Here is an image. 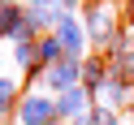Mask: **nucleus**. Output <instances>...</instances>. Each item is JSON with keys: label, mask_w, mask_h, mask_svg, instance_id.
Wrapping results in <instances>:
<instances>
[{"label": "nucleus", "mask_w": 134, "mask_h": 125, "mask_svg": "<svg viewBox=\"0 0 134 125\" xmlns=\"http://www.w3.org/2000/svg\"><path fill=\"white\" fill-rule=\"evenodd\" d=\"M39 82H43V86H52V91H69V86H78V82H82V61H69V56H65V61L48 65Z\"/></svg>", "instance_id": "7ed1b4c3"}, {"label": "nucleus", "mask_w": 134, "mask_h": 125, "mask_svg": "<svg viewBox=\"0 0 134 125\" xmlns=\"http://www.w3.org/2000/svg\"><path fill=\"white\" fill-rule=\"evenodd\" d=\"M22 125H52L56 121V99H43V95H26L18 108Z\"/></svg>", "instance_id": "20e7f679"}, {"label": "nucleus", "mask_w": 134, "mask_h": 125, "mask_svg": "<svg viewBox=\"0 0 134 125\" xmlns=\"http://www.w3.org/2000/svg\"><path fill=\"white\" fill-rule=\"evenodd\" d=\"M0 116H4V112H0Z\"/></svg>", "instance_id": "f3484780"}, {"label": "nucleus", "mask_w": 134, "mask_h": 125, "mask_svg": "<svg viewBox=\"0 0 134 125\" xmlns=\"http://www.w3.org/2000/svg\"><path fill=\"white\" fill-rule=\"evenodd\" d=\"M130 116H134V104H130Z\"/></svg>", "instance_id": "2eb2a0df"}, {"label": "nucleus", "mask_w": 134, "mask_h": 125, "mask_svg": "<svg viewBox=\"0 0 134 125\" xmlns=\"http://www.w3.org/2000/svg\"><path fill=\"white\" fill-rule=\"evenodd\" d=\"M104 82H108V61L87 56V61H82V86H87V91H95V86H104Z\"/></svg>", "instance_id": "6e6552de"}, {"label": "nucleus", "mask_w": 134, "mask_h": 125, "mask_svg": "<svg viewBox=\"0 0 134 125\" xmlns=\"http://www.w3.org/2000/svg\"><path fill=\"white\" fill-rule=\"evenodd\" d=\"M95 4H104V0H95Z\"/></svg>", "instance_id": "dca6fc26"}, {"label": "nucleus", "mask_w": 134, "mask_h": 125, "mask_svg": "<svg viewBox=\"0 0 134 125\" xmlns=\"http://www.w3.org/2000/svg\"><path fill=\"white\" fill-rule=\"evenodd\" d=\"M69 125H95V108H87V112H78Z\"/></svg>", "instance_id": "ddd939ff"}, {"label": "nucleus", "mask_w": 134, "mask_h": 125, "mask_svg": "<svg viewBox=\"0 0 134 125\" xmlns=\"http://www.w3.org/2000/svg\"><path fill=\"white\" fill-rule=\"evenodd\" d=\"M13 99H18V86H13V78H0V112H4V108H13Z\"/></svg>", "instance_id": "9b49d317"}, {"label": "nucleus", "mask_w": 134, "mask_h": 125, "mask_svg": "<svg viewBox=\"0 0 134 125\" xmlns=\"http://www.w3.org/2000/svg\"><path fill=\"white\" fill-rule=\"evenodd\" d=\"M108 73L113 78H130L134 82V35H113V43H108Z\"/></svg>", "instance_id": "f257e3e1"}, {"label": "nucleus", "mask_w": 134, "mask_h": 125, "mask_svg": "<svg viewBox=\"0 0 134 125\" xmlns=\"http://www.w3.org/2000/svg\"><path fill=\"white\" fill-rule=\"evenodd\" d=\"M30 4H35V9H56L61 0H30Z\"/></svg>", "instance_id": "4468645a"}, {"label": "nucleus", "mask_w": 134, "mask_h": 125, "mask_svg": "<svg viewBox=\"0 0 134 125\" xmlns=\"http://www.w3.org/2000/svg\"><path fill=\"white\" fill-rule=\"evenodd\" d=\"M22 17H26V13H22L13 0H0V39H13V35H18Z\"/></svg>", "instance_id": "1a4fd4ad"}, {"label": "nucleus", "mask_w": 134, "mask_h": 125, "mask_svg": "<svg viewBox=\"0 0 134 125\" xmlns=\"http://www.w3.org/2000/svg\"><path fill=\"white\" fill-rule=\"evenodd\" d=\"M82 26H87V39L113 43V13H108V4H91V9L82 13Z\"/></svg>", "instance_id": "39448f33"}, {"label": "nucleus", "mask_w": 134, "mask_h": 125, "mask_svg": "<svg viewBox=\"0 0 134 125\" xmlns=\"http://www.w3.org/2000/svg\"><path fill=\"white\" fill-rule=\"evenodd\" d=\"M56 61H65L61 39H56V35H43V39H39V65H56Z\"/></svg>", "instance_id": "9d476101"}, {"label": "nucleus", "mask_w": 134, "mask_h": 125, "mask_svg": "<svg viewBox=\"0 0 134 125\" xmlns=\"http://www.w3.org/2000/svg\"><path fill=\"white\" fill-rule=\"evenodd\" d=\"M95 125H121L113 108H95Z\"/></svg>", "instance_id": "f8f14e48"}, {"label": "nucleus", "mask_w": 134, "mask_h": 125, "mask_svg": "<svg viewBox=\"0 0 134 125\" xmlns=\"http://www.w3.org/2000/svg\"><path fill=\"white\" fill-rule=\"evenodd\" d=\"M56 39H61L65 56H69V61H78L82 47H87V26H78L74 17H61V22H56Z\"/></svg>", "instance_id": "423d86ee"}, {"label": "nucleus", "mask_w": 134, "mask_h": 125, "mask_svg": "<svg viewBox=\"0 0 134 125\" xmlns=\"http://www.w3.org/2000/svg\"><path fill=\"white\" fill-rule=\"evenodd\" d=\"M87 108H91V91L82 86V82L56 95V116H65V121H74V116H78V112H87Z\"/></svg>", "instance_id": "0eeeda50"}, {"label": "nucleus", "mask_w": 134, "mask_h": 125, "mask_svg": "<svg viewBox=\"0 0 134 125\" xmlns=\"http://www.w3.org/2000/svg\"><path fill=\"white\" fill-rule=\"evenodd\" d=\"M91 95H95L99 108H121V104H134V82H130V78H113V73H108V82H104V86H95Z\"/></svg>", "instance_id": "f03ea898"}]
</instances>
